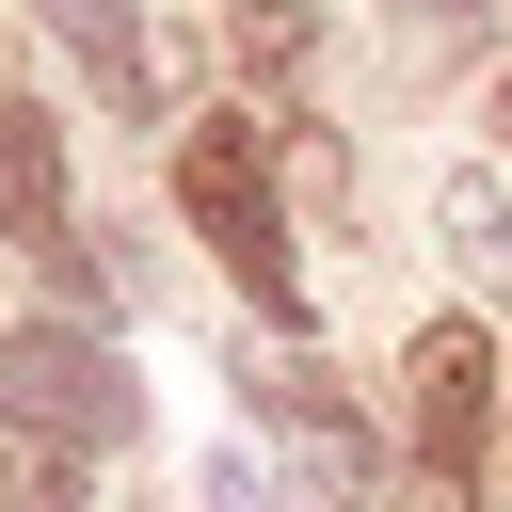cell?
Wrapping results in <instances>:
<instances>
[{
	"instance_id": "5",
	"label": "cell",
	"mask_w": 512,
	"mask_h": 512,
	"mask_svg": "<svg viewBox=\"0 0 512 512\" xmlns=\"http://www.w3.org/2000/svg\"><path fill=\"white\" fill-rule=\"evenodd\" d=\"M32 16L80 48V80H96L112 112H160V96H176V48H160V16H144V0H32Z\"/></svg>"
},
{
	"instance_id": "1",
	"label": "cell",
	"mask_w": 512,
	"mask_h": 512,
	"mask_svg": "<svg viewBox=\"0 0 512 512\" xmlns=\"http://www.w3.org/2000/svg\"><path fill=\"white\" fill-rule=\"evenodd\" d=\"M176 208L208 224V256H224L272 320H304V272H288V208H272V144H256V128H192V144H176Z\"/></svg>"
},
{
	"instance_id": "3",
	"label": "cell",
	"mask_w": 512,
	"mask_h": 512,
	"mask_svg": "<svg viewBox=\"0 0 512 512\" xmlns=\"http://www.w3.org/2000/svg\"><path fill=\"white\" fill-rule=\"evenodd\" d=\"M400 432H416V496L448 512V496L480 480V432H496V336H480V320H432V336L400 352Z\"/></svg>"
},
{
	"instance_id": "8",
	"label": "cell",
	"mask_w": 512,
	"mask_h": 512,
	"mask_svg": "<svg viewBox=\"0 0 512 512\" xmlns=\"http://www.w3.org/2000/svg\"><path fill=\"white\" fill-rule=\"evenodd\" d=\"M80 448H48V432H16L0 416V512H80V480H64Z\"/></svg>"
},
{
	"instance_id": "4",
	"label": "cell",
	"mask_w": 512,
	"mask_h": 512,
	"mask_svg": "<svg viewBox=\"0 0 512 512\" xmlns=\"http://www.w3.org/2000/svg\"><path fill=\"white\" fill-rule=\"evenodd\" d=\"M0 224H16V256H48L64 288H96L112 256H80V208H64V144H48V112L32 96H0Z\"/></svg>"
},
{
	"instance_id": "7",
	"label": "cell",
	"mask_w": 512,
	"mask_h": 512,
	"mask_svg": "<svg viewBox=\"0 0 512 512\" xmlns=\"http://www.w3.org/2000/svg\"><path fill=\"white\" fill-rule=\"evenodd\" d=\"M432 224H448V256H480V272H512V176H496V160H464V176L432 192Z\"/></svg>"
},
{
	"instance_id": "9",
	"label": "cell",
	"mask_w": 512,
	"mask_h": 512,
	"mask_svg": "<svg viewBox=\"0 0 512 512\" xmlns=\"http://www.w3.org/2000/svg\"><path fill=\"white\" fill-rule=\"evenodd\" d=\"M480 16H496V0H400V32H416L432 64H464V48H480Z\"/></svg>"
},
{
	"instance_id": "6",
	"label": "cell",
	"mask_w": 512,
	"mask_h": 512,
	"mask_svg": "<svg viewBox=\"0 0 512 512\" xmlns=\"http://www.w3.org/2000/svg\"><path fill=\"white\" fill-rule=\"evenodd\" d=\"M240 400H256V416H272V432H288V448H304V464H320V480H336V496H352V480H368V464H384V448H368V416H352V400H336V384H320V368H272V384H256V368H240Z\"/></svg>"
},
{
	"instance_id": "2",
	"label": "cell",
	"mask_w": 512,
	"mask_h": 512,
	"mask_svg": "<svg viewBox=\"0 0 512 512\" xmlns=\"http://www.w3.org/2000/svg\"><path fill=\"white\" fill-rule=\"evenodd\" d=\"M0 416L48 432V448H128V432H144V384H128V352H96L80 320H16V336H0Z\"/></svg>"
}]
</instances>
